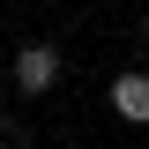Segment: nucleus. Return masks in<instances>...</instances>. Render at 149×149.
Returning a JSON list of instances; mask_svg holds the SVG:
<instances>
[{"label":"nucleus","mask_w":149,"mask_h":149,"mask_svg":"<svg viewBox=\"0 0 149 149\" xmlns=\"http://www.w3.org/2000/svg\"><path fill=\"white\" fill-rule=\"evenodd\" d=\"M8 82H15L22 97H45V90L60 82V52H52V45H22V52H15V74H8Z\"/></svg>","instance_id":"1"},{"label":"nucleus","mask_w":149,"mask_h":149,"mask_svg":"<svg viewBox=\"0 0 149 149\" xmlns=\"http://www.w3.org/2000/svg\"><path fill=\"white\" fill-rule=\"evenodd\" d=\"M112 112H119L127 127H142V119H149V67H127L119 82H112Z\"/></svg>","instance_id":"2"},{"label":"nucleus","mask_w":149,"mask_h":149,"mask_svg":"<svg viewBox=\"0 0 149 149\" xmlns=\"http://www.w3.org/2000/svg\"><path fill=\"white\" fill-rule=\"evenodd\" d=\"M0 149H22V134H0Z\"/></svg>","instance_id":"3"},{"label":"nucleus","mask_w":149,"mask_h":149,"mask_svg":"<svg viewBox=\"0 0 149 149\" xmlns=\"http://www.w3.org/2000/svg\"><path fill=\"white\" fill-rule=\"evenodd\" d=\"M8 74H15V67H8V60H0V82H8Z\"/></svg>","instance_id":"4"},{"label":"nucleus","mask_w":149,"mask_h":149,"mask_svg":"<svg viewBox=\"0 0 149 149\" xmlns=\"http://www.w3.org/2000/svg\"><path fill=\"white\" fill-rule=\"evenodd\" d=\"M142 37H149V15H142Z\"/></svg>","instance_id":"5"}]
</instances>
